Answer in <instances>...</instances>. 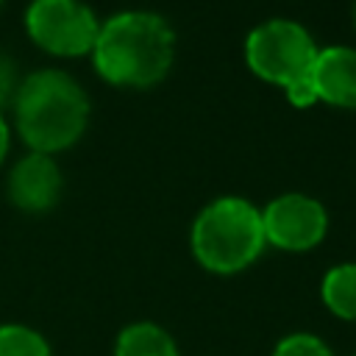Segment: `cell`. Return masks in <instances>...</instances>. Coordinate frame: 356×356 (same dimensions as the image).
I'll list each match as a JSON object with an SVG mask.
<instances>
[{
    "mask_svg": "<svg viewBox=\"0 0 356 356\" xmlns=\"http://www.w3.org/2000/svg\"><path fill=\"white\" fill-rule=\"evenodd\" d=\"M317 100L339 108H356V50L345 44L323 47L312 67Z\"/></svg>",
    "mask_w": 356,
    "mask_h": 356,
    "instance_id": "ba28073f",
    "label": "cell"
},
{
    "mask_svg": "<svg viewBox=\"0 0 356 356\" xmlns=\"http://www.w3.org/2000/svg\"><path fill=\"white\" fill-rule=\"evenodd\" d=\"M261 225L267 245H275L289 253H303L317 248L328 234V211L320 200L286 192L273 197L261 209Z\"/></svg>",
    "mask_w": 356,
    "mask_h": 356,
    "instance_id": "8992f818",
    "label": "cell"
},
{
    "mask_svg": "<svg viewBox=\"0 0 356 356\" xmlns=\"http://www.w3.org/2000/svg\"><path fill=\"white\" fill-rule=\"evenodd\" d=\"M0 3H3V0H0Z\"/></svg>",
    "mask_w": 356,
    "mask_h": 356,
    "instance_id": "2e32d148",
    "label": "cell"
},
{
    "mask_svg": "<svg viewBox=\"0 0 356 356\" xmlns=\"http://www.w3.org/2000/svg\"><path fill=\"white\" fill-rule=\"evenodd\" d=\"M25 31L44 53L72 58L92 53L100 22L83 0H33L25 11Z\"/></svg>",
    "mask_w": 356,
    "mask_h": 356,
    "instance_id": "5b68a950",
    "label": "cell"
},
{
    "mask_svg": "<svg viewBox=\"0 0 356 356\" xmlns=\"http://www.w3.org/2000/svg\"><path fill=\"white\" fill-rule=\"evenodd\" d=\"M114 356H181V353L167 328L150 320H136L117 334Z\"/></svg>",
    "mask_w": 356,
    "mask_h": 356,
    "instance_id": "9c48e42d",
    "label": "cell"
},
{
    "mask_svg": "<svg viewBox=\"0 0 356 356\" xmlns=\"http://www.w3.org/2000/svg\"><path fill=\"white\" fill-rule=\"evenodd\" d=\"M17 89H19V83H17L14 61H11V58H6V56L0 53V108H3L8 100H14Z\"/></svg>",
    "mask_w": 356,
    "mask_h": 356,
    "instance_id": "4fadbf2b",
    "label": "cell"
},
{
    "mask_svg": "<svg viewBox=\"0 0 356 356\" xmlns=\"http://www.w3.org/2000/svg\"><path fill=\"white\" fill-rule=\"evenodd\" d=\"M353 19H356V8H353Z\"/></svg>",
    "mask_w": 356,
    "mask_h": 356,
    "instance_id": "9a60e30c",
    "label": "cell"
},
{
    "mask_svg": "<svg viewBox=\"0 0 356 356\" xmlns=\"http://www.w3.org/2000/svg\"><path fill=\"white\" fill-rule=\"evenodd\" d=\"M0 356H53L50 342L25 323L0 325Z\"/></svg>",
    "mask_w": 356,
    "mask_h": 356,
    "instance_id": "8fae6325",
    "label": "cell"
},
{
    "mask_svg": "<svg viewBox=\"0 0 356 356\" xmlns=\"http://www.w3.org/2000/svg\"><path fill=\"white\" fill-rule=\"evenodd\" d=\"M189 245L203 270L217 275L242 273L267 248L261 209L245 197H217L195 217Z\"/></svg>",
    "mask_w": 356,
    "mask_h": 356,
    "instance_id": "3957f363",
    "label": "cell"
},
{
    "mask_svg": "<svg viewBox=\"0 0 356 356\" xmlns=\"http://www.w3.org/2000/svg\"><path fill=\"white\" fill-rule=\"evenodd\" d=\"M8 145H11V131H8L6 117L0 114V164H3V161H6V156H8Z\"/></svg>",
    "mask_w": 356,
    "mask_h": 356,
    "instance_id": "5bb4252c",
    "label": "cell"
},
{
    "mask_svg": "<svg viewBox=\"0 0 356 356\" xmlns=\"http://www.w3.org/2000/svg\"><path fill=\"white\" fill-rule=\"evenodd\" d=\"M273 356H334V350L328 348L323 337L309 334V331H295L275 342Z\"/></svg>",
    "mask_w": 356,
    "mask_h": 356,
    "instance_id": "7c38bea8",
    "label": "cell"
},
{
    "mask_svg": "<svg viewBox=\"0 0 356 356\" xmlns=\"http://www.w3.org/2000/svg\"><path fill=\"white\" fill-rule=\"evenodd\" d=\"M320 298L334 317L356 323V261L331 267L323 275Z\"/></svg>",
    "mask_w": 356,
    "mask_h": 356,
    "instance_id": "30bf717a",
    "label": "cell"
},
{
    "mask_svg": "<svg viewBox=\"0 0 356 356\" xmlns=\"http://www.w3.org/2000/svg\"><path fill=\"white\" fill-rule=\"evenodd\" d=\"M175 33L153 11H122L108 17L95 39L92 61L103 81L128 89L156 86L172 67Z\"/></svg>",
    "mask_w": 356,
    "mask_h": 356,
    "instance_id": "6da1fadb",
    "label": "cell"
},
{
    "mask_svg": "<svg viewBox=\"0 0 356 356\" xmlns=\"http://www.w3.org/2000/svg\"><path fill=\"white\" fill-rule=\"evenodd\" d=\"M14 120L22 142L33 153H58L81 139L89 122L83 86L61 70L28 75L14 95Z\"/></svg>",
    "mask_w": 356,
    "mask_h": 356,
    "instance_id": "7a4b0ae2",
    "label": "cell"
},
{
    "mask_svg": "<svg viewBox=\"0 0 356 356\" xmlns=\"http://www.w3.org/2000/svg\"><path fill=\"white\" fill-rule=\"evenodd\" d=\"M317 53L320 47L314 44L312 33L295 19H267L245 39L248 67L261 81L284 89L312 78Z\"/></svg>",
    "mask_w": 356,
    "mask_h": 356,
    "instance_id": "277c9868",
    "label": "cell"
},
{
    "mask_svg": "<svg viewBox=\"0 0 356 356\" xmlns=\"http://www.w3.org/2000/svg\"><path fill=\"white\" fill-rule=\"evenodd\" d=\"M61 195V170L53 156L47 153H28L22 156L8 175V200L31 214L47 211L58 203Z\"/></svg>",
    "mask_w": 356,
    "mask_h": 356,
    "instance_id": "52a82bcc",
    "label": "cell"
}]
</instances>
